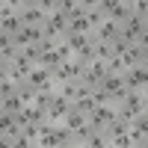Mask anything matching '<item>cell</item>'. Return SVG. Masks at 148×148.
<instances>
[{
	"mask_svg": "<svg viewBox=\"0 0 148 148\" xmlns=\"http://www.w3.org/2000/svg\"><path fill=\"white\" fill-rule=\"evenodd\" d=\"M142 113H145V95H142V89H127L125 98L119 101V116L133 121V119H139Z\"/></svg>",
	"mask_w": 148,
	"mask_h": 148,
	"instance_id": "cell-1",
	"label": "cell"
},
{
	"mask_svg": "<svg viewBox=\"0 0 148 148\" xmlns=\"http://www.w3.org/2000/svg\"><path fill=\"white\" fill-rule=\"evenodd\" d=\"M113 119H119V104L116 101H107V104H98L92 113H89V125L95 130H104Z\"/></svg>",
	"mask_w": 148,
	"mask_h": 148,
	"instance_id": "cell-2",
	"label": "cell"
},
{
	"mask_svg": "<svg viewBox=\"0 0 148 148\" xmlns=\"http://www.w3.org/2000/svg\"><path fill=\"white\" fill-rule=\"evenodd\" d=\"M68 15H65V12L62 9H53L51 12V15H47V21L42 24V27H45V36H47V39H62V36L68 33Z\"/></svg>",
	"mask_w": 148,
	"mask_h": 148,
	"instance_id": "cell-3",
	"label": "cell"
},
{
	"mask_svg": "<svg viewBox=\"0 0 148 148\" xmlns=\"http://www.w3.org/2000/svg\"><path fill=\"white\" fill-rule=\"evenodd\" d=\"M95 89H101L104 95H110V101H121L125 98V92H127V86H125V71L121 74H107V77L101 80V86H95Z\"/></svg>",
	"mask_w": 148,
	"mask_h": 148,
	"instance_id": "cell-4",
	"label": "cell"
},
{
	"mask_svg": "<svg viewBox=\"0 0 148 148\" xmlns=\"http://www.w3.org/2000/svg\"><path fill=\"white\" fill-rule=\"evenodd\" d=\"M107 77V62H104V59H89V62H86V68H83V74H80V83H86V86H92V89H95V86H101V80Z\"/></svg>",
	"mask_w": 148,
	"mask_h": 148,
	"instance_id": "cell-5",
	"label": "cell"
},
{
	"mask_svg": "<svg viewBox=\"0 0 148 148\" xmlns=\"http://www.w3.org/2000/svg\"><path fill=\"white\" fill-rule=\"evenodd\" d=\"M24 83H30L36 92H39V89H56L53 71H51V68H45V65H33V71L27 74V80H24Z\"/></svg>",
	"mask_w": 148,
	"mask_h": 148,
	"instance_id": "cell-6",
	"label": "cell"
},
{
	"mask_svg": "<svg viewBox=\"0 0 148 148\" xmlns=\"http://www.w3.org/2000/svg\"><path fill=\"white\" fill-rule=\"evenodd\" d=\"M12 39H15L18 47H27V45H42L47 36H45V27H39V24H24L21 33H15Z\"/></svg>",
	"mask_w": 148,
	"mask_h": 148,
	"instance_id": "cell-7",
	"label": "cell"
},
{
	"mask_svg": "<svg viewBox=\"0 0 148 148\" xmlns=\"http://www.w3.org/2000/svg\"><path fill=\"white\" fill-rule=\"evenodd\" d=\"M68 113H71V101H68L65 95L53 92L51 104H47V119H53V121H62V119H65Z\"/></svg>",
	"mask_w": 148,
	"mask_h": 148,
	"instance_id": "cell-8",
	"label": "cell"
},
{
	"mask_svg": "<svg viewBox=\"0 0 148 148\" xmlns=\"http://www.w3.org/2000/svg\"><path fill=\"white\" fill-rule=\"evenodd\" d=\"M119 33H121V24H116L113 18H104V21L95 27V33H92V36H95V42H113Z\"/></svg>",
	"mask_w": 148,
	"mask_h": 148,
	"instance_id": "cell-9",
	"label": "cell"
},
{
	"mask_svg": "<svg viewBox=\"0 0 148 148\" xmlns=\"http://www.w3.org/2000/svg\"><path fill=\"white\" fill-rule=\"evenodd\" d=\"M145 27H148V21H145L142 15H136V12H130V18L121 24V33H125L130 42H136L139 36H142V30H145Z\"/></svg>",
	"mask_w": 148,
	"mask_h": 148,
	"instance_id": "cell-10",
	"label": "cell"
},
{
	"mask_svg": "<svg viewBox=\"0 0 148 148\" xmlns=\"http://www.w3.org/2000/svg\"><path fill=\"white\" fill-rule=\"evenodd\" d=\"M125 86L127 89H145L148 86V68H142V65L127 68L125 71Z\"/></svg>",
	"mask_w": 148,
	"mask_h": 148,
	"instance_id": "cell-11",
	"label": "cell"
},
{
	"mask_svg": "<svg viewBox=\"0 0 148 148\" xmlns=\"http://www.w3.org/2000/svg\"><path fill=\"white\" fill-rule=\"evenodd\" d=\"M47 15H51V12H47L45 6H36V3H27V6L21 9L24 24H39V27H42V24L47 21Z\"/></svg>",
	"mask_w": 148,
	"mask_h": 148,
	"instance_id": "cell-12",
	"label": "cell"
},
{
	"mask_svg": "<svg viewBox=\"0 0 148 148\" xmlns=\"http://www.w3.org/2000/svg\"><path fill=\"white\" fill-rule=\"evenodd\" d=\"M21 27H24L21 12H9V15H0V33L15 36V33H21Z\"/></svg>",
	"mask_w": 148,
	"mask_h": 148,
	"instance_id": "cell-13",
	"label": "cell"
},
{
	"mask_svg": "<svg viewBox=\"0 0 148 148\" xmlns=\"http://www.w3.org/2000/svg\"><path fill=\"white\" fill-rule=\"evenodd\" d=\"M18 53H21V47L15 45V39L6 36V33H0V62H12Z\"/></svg>",
	"mask_w": 148,
	"mask_h": 148,
	"instance_id": "cell-14",
	"label": "cell"
},
{
	"mask_svg": "<svg viewBox=\"0 0 148 148\" xmlns=\"http://www.w3.org/2000/svg\"><path fill=\"white\" fill-rule=\"evenodd\" d=\"M24 98L15 92V95H0V113H9V116H18L21 110H24Z\"/></svg>",
	"mask_w": 148,
	"mask_h": 148,
	"instance_id": "cell-15",
	"label": "cell"
},
{
	"mask_svg": "<svg viewBox=\"0 0 148 148\" xmlns=\"http://www.w3.org/2000/svg\"><path fill=\"white\" fill-rule=\"evenodd\" d=\"M68 33H92V24H89V15H86V9L74 12L71 21H68Z\"/></svg>",
	"mask_w": 148,
	"mask_h": 148,
	"instance_id": "cell-16",
	"label": "cell"
},
{
	"mask_svg": "<svg viewBox=\"0 0 148 148\" xmlns=\"http://www.w3.org/2000/svg\"><path fill=\"white\" fill-rule=\"evenodd\" d=\"M39 65H45V68H56V65H62V53H59V45L56 47H45L42 51V56H39Z\"/></svg>",
	"mask_w": 148,
	"mask_h": 148,
	"instance_id": "cell-17",
	"label": "cell"
},
{
	"mask_svg": "<svg viewBox=\"0 0 148 148\" xmlns=\"http://www.w3.org/2000/svg\"><path fill=\"white\" fill-rule=\"evenodd\" d=\"M130 125H133V121H127V119H121V116H119V119L110 121L104 130H107V136H110V139H116V136H121V133H127V130H130Z\"/></svg>",
	"mask_w": 148,
	"mask_h": 148,
	"instance_id": "cell-18",
	"label": "cell"
},
{
	"mask_svg": "<svg viewBox=\"0 0 148 148\" xmlns=\"http://www.w3.org/2000/svg\"><path fill=\"white\" fill-rule=\"evenodd\" d=\"M142 51H145V47L133 42V45L127 47V51L121 53V62H125V68H133V65H139V59H142Z\"/></svg>",
	"mask_w": 148,
	"mask_h": 148,
	"instance_id": "cell-19",
	"label": "cell"
},
{
	"mask_svg": "<svg viewBox=\"0 0 148 148\" xmlns=\"http://www.w3.org/2000/svg\"><path fill=\"white\" fill-rule=\"evenodd\" d=\"M62 121H65V125H68L71 130H77V127H83L86 121H89V116H86V113H80V110H74V107H71V113H68V116H65Z\"/></svg>",
	"mask_w": 148,
	"mask_h": 148,
	"instance_id": "cell-20",
	"label": "cell"
},
{
	"mask_svg": "<svg viewBox=\"0 0 148 148\" xmlns=\"http://www.w3.org/2000/svg\"><path fill=\"white\" fill-rule=\"evenodd\" d=\"M130 12H133V6H130V3H125V0H121V3H119V6L113 9V12H110V18H113L116 24H125V21L130 18Z\"/></svg>",
	"mask_w": 148,
	"mask_h": 148,
	"instance_id": "cell-21",
	"label": "cell"
},
{
	"mask_svg": "<svg viewBox=\"0 0 148 148\" xmlns=\"http://www.w3.org/2000/svg\"><path fill=\"white\" fill-rule=\"evenodd\" d=\"M71 107L89 116V113H92V110H95L98 104H95V98H92V95H83V98H74V101H71Z\"/></svg>",
	"mask_w": 148,
	"mask_h": 148,
	"instance_id": "cell-22",
	"label": "cell"
},
{
	"mask_svg": "<svg viewBox=\"0 0 148 148\" xmlns=\"http://www.w3.org/2000/svg\"><path fill=\"white\" fill-rule=\"evenodd\" d=\"M56 92L65 95L68 101H74V98H77V80H62V83H56Z\"/></svg>",
	"mask_w": 148,
	"mask_h": 148,
	"instance_id": "cell-23",
	"label": "cell"
},
{
	"mask_svg": "<svg viewBox=\"0 0 148 148\" xmlns=\"http://www.w3.org/2000/svg\"><path fill=\"white\" fill-rule=\"evenodd\" d=\"M110 45H113V53H119V56H121V53H125V51H127V47H130L133 42L127 39V36H125V33H119V36H116V39H113V42H110Z\"/></svg>",
	"mask_w": 148,
	"mask_h": 148,
	"instance_id": "cell-24",
	"label": "cell"
},
{
	"mask_svg": "<svg viewBox=\"0 0 148 148\" xmlns=\"http://www.w3.org/2000/svg\"><path fill=\"white\" fill-rule=\"evenodd\" d=\"M121 71H127V68H125V62H121V56L113 53L107 59V74H121Z\"/></svg>",
	"mask_w": 148,
	"mask_h": 148,
	"instance_id": "cell-25",
	"label": "cell"
},
{
	"mask_svg": "<svg viewBox=\"0 0 148 148\" xmlns=\"http://www.w3.org/2000/svg\"><path fill=\"white\" fill-rule=\"evenodd\" d=\"M95 56L107 62V59L113 56V45H110V42H95Z\"/></svg>",
	"mask_w": 148,
	"mask_h": 148,
	"instance_id": "cell-26",
	"label": "cell"
},
{
	"mask_svg": "<svg viewBox=\"0 0 148 148\" xmlns=\"http://www.w3.org/2000/svg\"><path fill=\"white\" fill-rule=\"evenodd\" d=\"M127 136H130V142H133V145H139V148H145V130H142V127H136V125H130V130H127Z\"/></svg>",
	"mask_w": 148,
	"mask_h": 148,
	"instance_id": "cell-27",
	"label": "cell"
},
{
	"mask_svg": "<svg viewBox=\"0 0 148 148\" xmlns=\"http://www.w3.org/2000/svg\"><path fill=\"white\" fill-rule=\"evenodd\" d=\"M21 53L30 59V62L39 65V56H42V45H27V47H21Z\"/></svg>",
	"mask_w": 148,
	"mask_h": 148,
	"instance_id": "cell-28",
	"label": "cell"
},
{
	"mask_svg": "<svg viewBox=\"0 0 148 148\" xmlns=\"http://www.w3.org/2000/svg\"><path fill=\"white\" fill-rule=\"evenodd\" d=\"M18 80H12V77H3V80H0V95H15L18 92Z\"/></svg>",
	"mask_w": 148,
	"mask_h": 148,
	"instance_id": "cell-29",
	"label": "cell"
},
{
	"mask_svg": "<svg viewBox=\"0 0 148 148\" xmlns=\"http://www.w3.org/2000/svg\"><path fill=\"white\" fill-rule=\"evenodd\" d=\"M59 9H62V12H65V15L71 18V15H74V12H80L83 6H80V0H59Z\"/></svg>",
	"mask_w": 148,
	"mask_h": 148,
	"instance_id": "cell-30",
	"label": "cell"
},
{
	"mask_svg": "<svg viewBox=\"0 0 148 148\" xmlns=\"http://www.w3.org/2000/svg\"><path fill=\"white\" fill-rule=\"evenodd\" d=\"M119 3H121V0H98V9H101V12H104V15L110 18V12H113V9H116Z\"/></svg>",
	"mask_w": 148,
	"mask_h": 148,
	"instance_id": "cell-31",
	"label": "cell"
},
{
	"mask_svg": "<svg viewBox=\"0 0 148 148\" xmlns=\"http://www.w3.org/2000/svg\"><path fill=\"white\" fill-rule=\"evenodd\" d=\"M116 148H133V142H130V136L127 133H121V136H116V139H110Z\"/></svg>",
	"mask_w": 148,
	"mask_h": 148,
	"instance_id": "cell-32",
	"label": "cell"
},
{
	"mask_svg": "<svg viewBox=\"0 0 148 148\" xmlns=\"http://www.w3.org/2000/svg\"><path fill=\"white\" fill-rule=\"evenodd\" d=\"M133 12L142 15V18H148V0H136V3H133Z\"/></svg>",
	"mask_w": 148,
	"mask_h": 148,
	"instance_id": "cell-33",
	"label": "cell"
},
{
	"mask_svg": "<svg viewBox=\"0 0 148 148\" xmlns=\"http://www.w3.org/2000/svg\"><path fill=\"white\" fill-rule=\"evenodd\" d=\"M92 98H95V104H107L110 101V95H104L101 89H92Z\"/></svg>",
	"mask_w": 148,
	"mask_h": 148,
	"instance_id": "cell-34",
	"label": "cell"
},
{
	"mask_svg": "<svg viewBox=\"0 0 148 148\" xmlns=\"http://www.w3.org/2000/svg\"><path fill=\"white\" fill-rule=\"evenodd\" d=\"M136 45H142V47H145V51H148V27L142 30V36H139V39H136Z\"/></svg>",
	"mask_w": 148,
	"mask_h": 148,
	"instance_id": "cell-35",
	"label": "cell"
},
{
	"mask_svg": "<svg viewBox=\"0 0 148 148\" xmlns=\"http://www.w3.org/2000/svg\"><path fill=\"white\" fill-rule=\"evenodd\" d=\"M80 6H83V9H95L98 0H80Z\"/></svg>",
	"mask_w": 148,
	"mask_h": 148,
	"instance_id": "cell-36",
	"label": "cell"
},
{
	"mask_svg": "<svg viewBox=\"0 0 148 148\" xmlns=\"http://www.w3.org/2000/svg\"><path fill=\"white\" fill-rule=\"evenodd\" d=\"M139 65H142V68H148V51H142V59H139Z\"/></svg>",
	"mask_w": 148,
	"mask_h": 148,
	"instance_id": "cell-37",
	"label": "cell"
},
{
	"mask_svg": "<svg viewBox=\"0 0 148 148\" xmlns=\"http://www.w3.org/2000/svg\"><path fill=\"white\" fill-rule=\"evenodd\" d=\"M125 3H130V6H133V3H136V0H125Z\"/></svg>",
	"mask_w": 148,
	"mask_h": 148,
	"instance_id": "cell-38",
	"label": "cell"
},
{
	"mask_svg": "<svg viewBox=\"0 0 148 148\" xmlns=\"http://www.w3.org/2000/svg\"><path fill=\"white\" fill-rule=\"evenodd\" d=\"M145 113H148V101H145Z\"/></svg>",
	"mask_w": 148,
	"mask_h": 148,
	"instance_id": "cell-39",
	"label": "cell"
},
{
	"mask_svg": "<svg viewBox=\"0 0 148 148\" xmlns=\"http://www.w3.org/2000/svg\"><path fill=\"white\" fill-rule=\"evenodd\" d=\"M145 21H148V18H145Z\"/></svg>",
	"mask_w": 148,
	"mask_h": 148,
	"instance_id": "cell-40",
	"label": "cell"
}]
</instances>
